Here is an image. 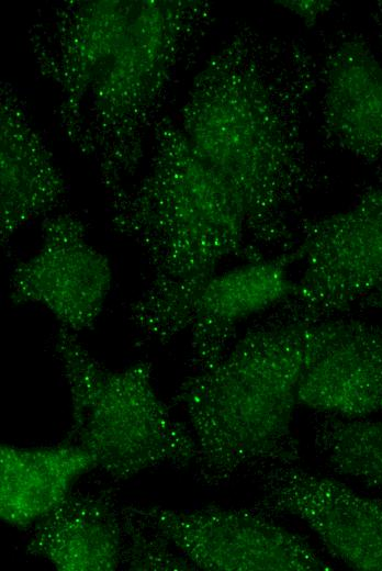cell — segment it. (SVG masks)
Returning a JSON list of instances; mask_svg holds the SVG:
<instances>
[{
    "label": "cell",
    "mask_w": 382,
    "mask_h": 571,
    "mask_svg": "<svg viewBox=\"0 0 382 571\" xmlns=\"http://www.w3.org/2000/svg\"><path fill=\"white\" fill-rule=\"evenodd\" d=\"M341 320L280 310L278 318L249 328L216 361L181 381L173 403L196 445L199 482L220 486L244 472L295 462L299 387Z\"/></svg>",
    "instance_id": "obj_2"
},
{
    "label": "cell",
    "mask_w": 382,
    "mask_h": 571,
    "mask_svg": "<svg viewBox=\"0 0 382 571\" xmlns=\"http://www.w3.org/2000/svg\"><path fill=\"white\" fill-rule=\"evenodd\" d=\"M124 511L109 491L71 492L33 527L26 552L61 571L121 568Z\"/></svg>",
    "instance_id": "obj_11"
},
{
    "label": "cell",
    "mask_w": 382,
    "mask_h": 571,
    "mask_svg": "<svg viewBox=\"0 0 382 571\" xmlns=\"http://www.w3.org/2000/svg\"><path fill=\"white\" fill-rule=\"evenodd\" d=\"M263 511L293 516L351 569L382 571V497L286 462L256 472Z\"/></svg>",
    "instance_id": "obj_6"
},
{
    "label": "cell",
    "mask_w": 382,
    "mask_h": 571,
    "mask_svg": "<svg viewBox=\"0 0 382 571\" xmlns=\"http://www.w3.org/2000/svg\"><path fill=\"white\" fill-rule=\"evenodd\" d=\"M97 464L80 446L64 443L0 447V517L12 527L33 528L72 492Z\"/></svg>",
    "instance_id": "obj_12"
},
{
    "label": "cell",
    "mask_w": 382,
    "mask_h": 571,
    "mask_svg": "<svg viewBox=\"0 0 382 571\" xmlns=\"http://www.w3.org/2000/svg\"><path fill=\"white\" fill-rule=\"evenodd\" d=\"M313 441L334 472L382 493V419L324 414Z\"/></svg>",
    "instance_id": "obj_13"
},
{
    "label": "cell",
    "mask_w": 382,
    "mask_h": 571,
    "mask_svg": "<svg viewBox=\"0 0 382 571\" xmlns=\"http://www.w3.org/2000/svg\"><path fill=\"white\" fill-rule=\"evenodd\" d=\"M133 510L193 566L206 571H327L332 566L299 534L260 508L160 505Z\"/></svg>",
    "instance_id": "obj_5"
},
{
    "label": "cell",
    "mask_w": 382,
    "mask_h": 571,
    "mask_svg": "<svg viewBox=\"0 0 382 571\" xmlns=\"http://www.w3.org/2000/svg\"><path fill=\"white\" fill-rule=\"evenodd\" d=\"M297 401L341 418L382 413V324L342 317L337 334L305 371Z\"/></svg>",
    "instance_id": "obj_10"
},
{
    "label": "cell",
    "mask_w": 382,
    "mask_h": 571,
    "mask_svg": "<svg viewBox=\"0 0 382 571\" xmlns=\"http://www.w3.org/2000/svg\"><path fill=\"white\" fill-rule=\"evenodd\" d=\"M294 249L302 271L280 310L328 318L359 305L382 287V188L344 211L304 222Z\"/></svg>",
    "instance_id": "obj_4"
},
{
    "label": "cell",
    "mask_w": 382,
    "mask_h": 571,
    "mask_svg": "<svg viewBox=\"0 0 382 571\" xmlns=\"http://www.w3.org/2000/svg\"><path fill=\"white\" fill-rule=\"evenodd\" d=\"M295 261V249L288 248L217 271L200 287L190 303L187 329L193 370L216 361L241 322L291 298L295 280L290 266Z\"/></svg>",
    "instance_id": "obj_8"
},
{
    "label": "cell",
    "mask_w": 382,
    "mask_h": 571,
    "mask_svg": "<svg viewBox=\"0 0 382 571\" xmlns=\"http://www.w3.org/2000/svg\"><path fill=\"white\" fill-rule=\"evenodd\" d=\"M54 349L70 398L66 440L87 450L97 469L125 481L150 469L194 462L193 435L156 391L150 362L109 369L77 334L61 327Z\"/></svg>",
    "instance_id": "obj_3"
},
{
    "label": "cell",
    "mask_w": 382,
    "mask_h": 571,
    "mask_svg": "<svg viewBox=\"0 0 382 571\" xmlns=\"http://www.w3.org/2000/svg\"><path fill=\"white\" fill-rule=\"evenodd\" d=\"M322 127L332 143L373 164L382 155V63L359 34L338 41L321 71Z\"/></svg>",
    "instance_id": "obj_9"
},
{
    "label": "cell",
    "mask_w": 382,
    "mask_h": 571,
    "mask_svg": "<svg viewBox=\"0 0 382 571\" xmlns=\"http://www.w3.org/2000/svg\"><path fill=\"white\" fill-rule=\"evenodd\" d=\"M321 71L297 42L250 34L215 56L184 108V136L239 198L259 251L290 242L317 181L305 116Z\"/></svg>",
    "instance_id": "obj_1"
},
{
    "label": "cell",
    "mask_w": 382,
    "mask_h": 571,
    "mask_svg": "<svg viewBox=\"0 0 382 571\" xmlns=\"http://www.w3.org/2000/svg\"><path fill=\"white\" fill-rule=\"evenodd\" d=\"M278 3L300 18L306 25L314 24L336 5L334 1L326 0H283Z\"/></svg>",
    "instance_id": "obj_15"
},
{
    "label": "cell",
    "mask_w": 382,
    "mask_h": 571,
    "mask_svg": "<svg viewBox=\"0 0 382 571\" xmlns=\"http://www.w3.org/2000/svg\"><path fill=\"white\" fill-rule=\"evenodd\" d=\"M374 13L378 35L382 45V2L379 3L378 10Z\"/></svg>",
    "instance_id": "obj_17"
},
{
    "label": "cell",
    "mask_w": 382,
    "mask_h": 571,
    "mask_svg": "<svg viewBox=\"0 0 382 571\" xmlns=\"http://www.w3.org/2000/svg\"><path fill=\"white\" fill-rule=\"evenodd\" d=\"M111 264L88 243L82 226L61 216L47 222L40 249L10 277L13 304H38L75 334L90 329L111 291Z\"/></svg>",
    "instance_id": "obj_7"
},
{
    "label": "cell",
    "mask_w": 382,
    "mask_h": 571,
    "mask_svg": "<svg viewBox=\"0 0 382 571\" xmlns=\"http://www.w3.org/2000/svg\"><path fill=\"white\" fill-rule=\"evenodd\" d=\"M360 306L382 311V287L359 303Z\"/></svg>",
    "instance_id": "obj_16"
},
{
    "label": "cell",
    "mask_w": 382,
    "mask_h": 571,
    "mask_svg": "<svg viewBox=\"0 0 382 571\" xmlns=\"http://www.w3.org/2000/svg\"><path fill=\"white\" fill-rule=\"evenodd\" d=\"M124 511V549L126 570H194L193 566L158 530L132 507Z\"/></svg>",
    "instance_id": "obj_14"
}]
</instances>
